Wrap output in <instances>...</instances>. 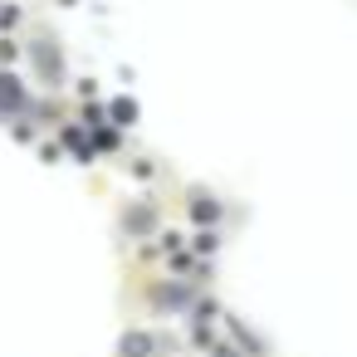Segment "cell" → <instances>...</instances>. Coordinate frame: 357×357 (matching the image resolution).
I'll return each instance as SVG.
<instances>
[{
  "label": "cell",
  "mask_w": 357,
  "mask_h": 357,
  "mask_svg": "<svg viewBox=\"0 0 357 357\" xmlns=\"http://www.w3.org/2000/svg\"><path fill=\"white\" fill-rule=\"evenodd\" d=\"M215 215H220V206H215V201H211V206H206V201H196V220H215Z\"/></svg>",
  "instance_id": "cell-1"
}]
</instances>
